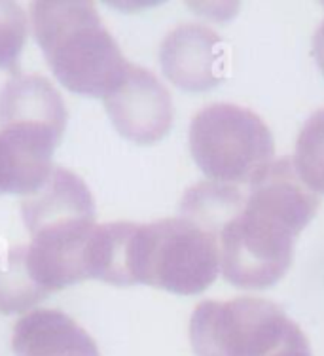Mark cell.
<instances>
[{
	"label": "cell",
	"instance_id": "3957f363",
	"mask_svg": "<svg viewBox=\"0 0 324 356\" xmlns=\"http://www.w3.org/2000/svg\"><path fill=\"white\" fill-rule=\"evenodd\" d=\"M220 275L218 237L184 216L138 224L133 247L135 284L192 296Z\"/></svg>",
	"mask_w": 324,
	"mask_h": 356
},
{
	"label": "cell",
	"instance_id": "7a4b0ae2",
	"mask_svg": "<svg viewBox=\"0 0 324 356\" xmlns=\"http://www.w3.org/2000/svg\"><path fill=\"white\" fill-rule=\"evenodd\" d=\"M31 19L49 69L65 88L106 99L124 83L131 63L91 2H36Z\"/></svg>",
	"mask_w": 324,
	"mask_h": 356
},
{
	"label": "cell",
	"instance_id": "52a82bcc",
	"mask_svg": "<svg viewBox=\"0 0 324 356\" xmlns=\"http://www.w3.org/2000/svg\"><path fill=\"white\" fill-rule=\"evenodd\" d=\"M159 65L177 88L193 93L207 91L224 80L226 46L213 29L184 23L163 38Z\"/></svg>",
	"mask_w": 324,
	"mask_h": 356
},
{
	"label": "cell",
	"instance_id": "30bf717a",
	"mask_svg": "<svg viewBox=\"0 0 324 356\" xmlns=\"http://www.w3.org/2000/svg\"><path fill=\"white\" fill-rule=\"evenodd\" d=\"M15 356H67L99 353L97 343L74 318L57 309H35L14 326Z\"/></svg>",
	"mask_w": 324,
	"mask_h": 356
},
{
	"label": "cell",
	"instance_id": "5b68a950",
	"mask_svg": "<svg viewBox=\"0 0 324 356\" xmlns=\"http://www.w3.org/2000/svg\"><path fill=\"white\" fill-rule=\"evenodd\" d=\"M298 330L269 300H205L190 318V343L195 356H269Z\"/></svg>",
	"mask_w": 324,
	"mask_h": 356
},
{
	"label": "cell",
	"instance_id": "ac0fdd59",
	"mask_svg": "<svg viewBox=\"0 0 324 356\" xmlns=\"http://www.w3.org/2000/svg\"><path fill=\"white\" fill-rule=\"evenodd\" d=\"M67 356H101L99 353H83V355H67Z\"/></svg>",
	"mask_w": 324,
	"mask_h": 356
},
{
	"label": "cell",
	"instance_id": "7c38bea8",
	"mask_svg": "<svg viewBox=\"0 0 324 356\" xmlns=\"http://www.w3.org/2000/svg\"><path fill=\"white\" fill-rule=\"evenodd\" d=\"M243 203V186L207 180L193 184L184 192L180 201V216L218 237L224 226L241 211Z\"/></svg>",
	"mask_w": 324,
	"mask_h": 356
},
{
	"label": "cell",
	"instance_id": "277c9868",
	"mask_svg": "<svg viewBox=\"0 0 324 356\" xmlns=\"http://www.w3.org/2000/svg\"><path fill=\"white\" fill-rule=\"evenodd\" d=\"M188 143L201 172L222 184L247 186L275 159V140L254 110L213 103L193 116Z\"/></svg>",
	"mask_w": 324,
	"mask_h": 356
},
{
	"label": "cell",
	"instance_id": "5bb4252c",
	"mask_svg": "<svg viewBox=\"0 0 324 356\" xmlns=\"http://www.w3.org/2000/svg\"><path fill=\"white\" fill-rule=\"evenodd\" d=\"M292 163L311 192L324 195V108L313 112L302 125Z\"/></svg>",
	"mask_w": 324,
	"mask_h": 356
},
{
	"label": "cell",
	"instance_id": "2e32d148",
	"mask_svg": "<svg viewBox=\"0 0 324 356\" xmlns=\"http://www.w3.org/2000/svg\"><path fill=\"white\" fill-rule=\"evenodd\" d=\"M269 356H313L311 355L309 349V343L305 339V334L302 330H298L296 334H292V336L286 339V341L275 350V353H271Z\"/></svg>",
	"mask_w": 324,
	"mask_h": 356
},
{
	"label": "cell",
	"instance_id": "9c48e42d",
	"mask_svg": "<svg viewBox=\"0 0 324 356\" xmlns=\"http://www.w3.org/2000/svg\"><path fill=\"white\" fill-rule=\"evenodd\" d=\"M21 214L33 235L46 227L95 220V203L82 178L65 167H54L48 180L23 197Z\"/></svg>",
	"mask_w": 324,
	"mask_h": 356
},
{
	"label": "cell",
	"instance_id": "4fadbf2b",
	"mask_svg": "<svg viewBox=\"0 0 324 356\" xmlns=\"http://www.w3.org/2000/svg\"><path fill=\"white\" fill-rule=\"evenodd\" d=\"M49 296L31 275L25 245L0 248V313H25Z\"/></svg>",
	"mask_w": 324,
	"mask_h": 356
},
{
	"label": "cell",
	"instance_id": "ba28073f",
	"mask_svg": "<svg viewBox=\"0 0 324 356\" xmlns=\"http://www.w3.org/2000/svg\"><path fill=\"white\" fill-rule=\"evenodd\" d=\"M61 133L36 125L0 127V193L36 192L54 171Z\"/></svg>",
	"mask_w": 324,
	"mask_h": 356
},
{
	"label": "cell",
	"instance_id": "8992f818",
	"mask_svg": "<svg viewBox=\"0 0 324 356\" xmlns=\"http://www.w3.org/2000/svg\"><path fill=\"white\" fill-rule=\"evenodd\" d=\"M104 108L118 133L138 144L161 140L175 118L169 89L154 72L135 65L124 83L104 99Z\"/></svg>",
	"mask_w": 324,
	"mask_h": 356
},
{
	"label": "cell",
	"instance_id": "6da1fadb",
	"mask_svg": "<svg viewBox=\"0 0 324 356\" xmlns=\"http://www.w3.org/2000/svg\"><path fill=\"white\" fill-rule=\"evenodd\" d=\"M318 209V195L290 158L273 159L247 186L245 203L218 235L220 275L234 286H273L289 271L294 241Z\"/></svg>",
	"mask_w": 324,
	"mask_h": 356
},
{
	"label": "cell",
	"instance_id": "9a60e30c",
	"mask_svg": "<svg viewBox=\"0 0 324 356\" xmlns=\"http://www.w3.org/2000/svg\"><path fill=\"white\" fill-rule=\"evenodd\" d=\"M27 35V12L15 2H0V69H17Z\"/></svg>",
	"mask_w": 324,
	"mask_h": 356
},
{
	"label": "cell",
	"instance_id": "e0dca14e",
	"mask_svg": "<svg viewBox=\"0 0 324 356\" xmlns=\"http://www.w3.org/2000/svg\"><path fill=\"white\" fill-rule=\"evenodd\" d=\"M313 57H315L318 69L323 70L324 74V21L318 25L315 35H313Z\"/></svg>",
	"mask_w": 324,
	"mask_h": 356
},
{
	"label": "cell",
	"instance_id": "8fae6325",
	"mask_svg": "<svg viewBox=\"0 0 324 356\" xmlns=\"http://www.w3.org/2000/svg\"><path fill=\"white\" fill-rule=\"evenodd\" d=\"M67 118L61 93L42 74H14L0 89V127L36 125L63 135Z\"/></svg>",
	"mask_w": 324,
	"mask_h": 356
}]
</instances>
